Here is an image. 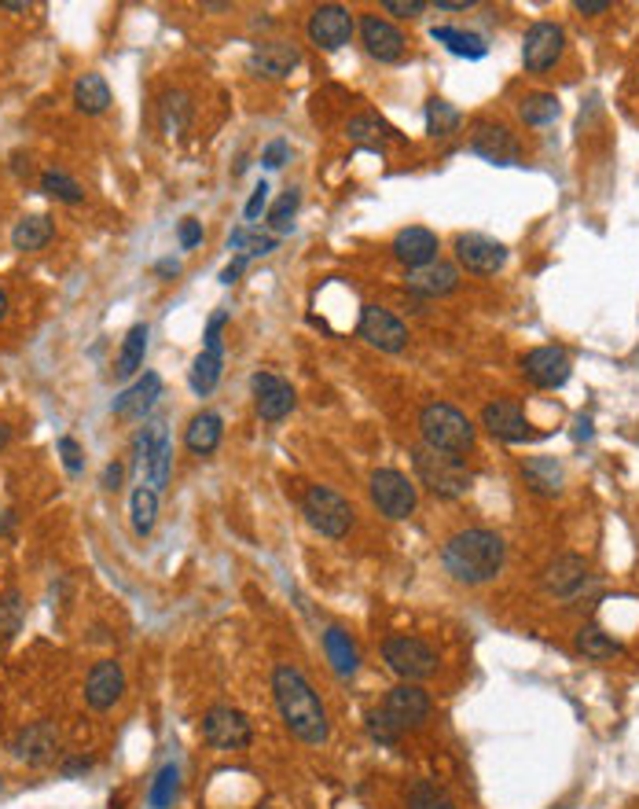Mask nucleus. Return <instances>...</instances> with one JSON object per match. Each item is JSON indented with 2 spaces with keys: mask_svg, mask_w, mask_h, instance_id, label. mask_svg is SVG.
<instances>
[{
  "mask_svg": "<svg viewBox=\"0 0 639 809\" xmlns=\"http://www.w3.org/2000/svg\"><path fill=\"white\" fill-rule=\"evenodd\" d=\"M272 695H276L283 725L291 728V736H298L301 743L320 747L328 740V711H323L317 688L306 681V673L298 666H276L272 673Z\"/></svg>",
  "mask_w": 639,
  "mask_h": 809,
  "instance_id": "nucleus-1",
  "label": "nucleus"
},
{
  "mask_svg": "<svg viewBox=\"0 0 639 809\" xmlns=\"http://www.w3.org/2000/svg\"><path fill=\"white\" fill-rule=\"evenodd\" d=\"M504 555H507L504 538L496 530H485V526L460 530V534H452V538L441 544L445 571H449L460 585L493 582L496 574L504 571Z\"/></svg>",
  "mask_w": 639,
  "mask_h": 809,
  "instance_id": "nucleus-2",
  "label": "nucleus"
},
{
  "mask_svg": "<svg viewBox=\"0 0 639 809\" xmlns=\"http://www.w3.org/2000/svg\"><path fill=\"white\" fill-rule=\"evenodd\" d=\"M426 717H430V695L423 692L415 681H404V684H393L387 692V700L375 711L368 722H371V736L379 743H393L401 732H409V728H419Z\"/></svg>",
  "mask_w": 639,
  "mask_h": 809,
  "instance_id": "nucleus-3",
  "label": "nucleus"
},
{
  "mask_svg": "<svg viewBox=\"0 0 639 809\" xmlns=\"http://www.w3.org/2000/svg\"><path fill=\"white\" fill-rule=\"evenodd\" d=\"M419 434L426 449L449 453V457H463L474 449V423L463 417L449 401H430L419 412Z\"/></svg>",
  "mask_w": 639,
  "mask_h": 809,
  "instance_id": "nucleus-4",
  "label": "nucleus"
},
{
  "mask_svg": "<svg viewBox=\"0 0 639 809\" xmlns=\"http://www.w3.org/2000/svg\"><path fill=\"white\" fill-rule=\"evenodd\" d=\"M412 464H415L419 482L434 493V497L460 501L471 493V485H474V474L466 471L455 457H449V453H434V449H426V445H419V449L412 453Z\"/></svg>",
  "mask_w": 639,
  "mask_h": 809,
  "instance_id": "nucleus-5",
  "label": "nucleus"
},
{
  "mask_svg": "<svg viewBox=\"0 0 639 809\" xmlns=\"http://www.w3.org/2000/svg\"><path fill=\"white\" fill-rule=\"evenodd\" d=\"M301 515L323 538H346L353 530V508L342 493H334L331 485H309L306 497H301Z\"/></svg>",
  "mask_w": 639,
  "mask_h": 809,
  "instance_id": "nucleus-6",
  "label": "nucleus"
},
{
  "mask_svg": "<svg viewBox=\"0 0 639 809\" xmlns=\"http://www.w3.org/2000/svg\"><path fill=\"white\" fill-rule=\"evenodd\" d=\"M382 659L398 677L404 681H426L434 670H438V652H434L430 644L419 641V636H390L387 644H382Z\"/></svg>",
  "mask_w": 639,
  "mask_h": 809,
  "instance_id": "nucleus-7",
  "label": "nucleus"
},
{
  "mask_svg": "<svg viewBox=\"0 0 639 809\" xmlns=\"http://www.w3.org/2000/svg\"><path fill=\"white\" fill-rule=\"evenodd\" d=\"M202 740L217 751H242L253 740V725L239 706H210L202 717Z\"/></svg>",
  "mask_w": 639,
  "mask_h": 809,
  "instance_id": "nucleus-8",
  "label": "nucleus"
},
{
  "mask_svg": "<svg viewBox=\"0 0 639 809\" xmlns=\"http://www.w3.org/2000/svg\"><path fill=\"white\" fill-rule=\"evenodd\" d=\"M371 501L387 519H409L415 512L419 493H415V485L409 482V474H401L393 468H379L371 474Z\"/></svg>",
  "mask_w": 639,
  "mask_h": 809,
  "instance_id": "nucleus-9",
  "label": "nucleus"
},
{
  "mask_svg": "<svg viewBox=\"0 0 639 809\" xmlns=\"http://www.w3.org/2000/svg\"><path fill=\"white\" fill-rule=\"evenodd\" d=\"M452 250H455V261H460L466 272H474V277H493V272H500L507 266V247L500 239L482 236V232H460Z\"/></svg>",
  "mask_w": 639,
  "mask_h": 809,
  "instance_id": "nucleus-10",
  "label": "nucleus"
},
{
  "mask_svg": "<svg viewBox=\"0 0 639 809\" xmlns=\"http://www.w3.org/2000/svg\"><path fill=\"white\" fill-rule=\"evenodd\" d=\"M306 30H309V40L317 48H323V52H339V48L350 45V37H353V30H357V23H353L350 8H342V4H320V8H312Z\"/></svg>",
  "mask_w": 639,
  "mask_h": 809,
  "instance_id": "nucleus-11",
  "label": "nucleus"
},
{
  "mask_svg": "<svg viewBox=\"0 0 639 809\" xmlns=\"http://www.w3.org/2000/svg\"><path fill=\"white\" fill-rule=\"evenodd\" d=\"M357 336L368 342V347L382 350V353H401L404 347H409V328H404V324L382 306H364L360 309Z\"/></svg>",
  "mask_w": 639,
  "mask_h": 809,
  "instance_id": "nucleus-12",
  "label": "nucleus"
},
{
  "mask_svg": "<svg viewBox=\"0 0 639 809\" xmlns=\"http://www.w3.org/2000/svg\"><path fill=\"white\" fill-rule=\"evenodd\" d=\"M471 151L482 155L485 162H493V166H511L519 159V140H514V133L504 121L478 118L471 126Z\"/></svg>",
  "mask_w": 639,
  "mask_h": 809,
  "instance_id": "nucleus-13",
  "label": "nucleus"
},
{
  "mask_svg": "<svg viewBox=\"0 0 639 809\" xmlns=\"http://www.w3.org/2000/svg\"><path fill=\"white\" fill-rule=\"evenodd\" d=\"M563 45H566L563 26L533 23L530 30H525V37H522V63H525V70L541 74V70L555 67V63H559V56H563Z\"/></svg>",
  "mask_w": 639,
  "mask_h": 809,
  "instance_id": "nucleus-14",
  "label": "nucleus"
},
{
  "mask_svg": "<svg viewBox=\"0 0 639 809\" xmlns=\"http://www.w3.org/2000/svg\"><path fill=\"white\" fill-rule=\"evenodd\" d=\"M522 372L533 387L559 390L563 383L570 379L573 364H570V357H566V350H559V347H536L522 357Z\"/></svg>",
  "mask_w": 639,
  "mask_h": 809,
  "instance_id": "nucleus-15",
  "label": "nucleus"
},
{
  "mask_svg": "<svg viewBox=\"0 0 639 809\" xmlns=\"http://www.w3.org/2000/svg\"><path fill=\"white\" fill-rule=\"evenodd\" d=\"M253 404H258V417L269 423H280L283 417H291L294 409V387L287 379L272 376V372H258L253 376Z\"/></svg>",
  "mask_w": 639,
  "mask_h": 809,
  "instance_id": "nucleus-16",
  "label": "nucleus"
},
{
  "mask_svg": "<svg viewBox=\"0 0 639 809\" xmlns=\"http://www.w3.org/2000/svg\"><path fill=\"white\" fill-rule=\"evenodd\" d=\"M482 427L489 431L493 438H504V442H525V438H533L530 420H525L522 404L519 401H507V398L485 404V409H482Z\"/></svg>",
  "mask_w": 639,
  "mask_h": 809,
  "instance_id": "nucleus-17",
  "label": "nucleus"
},
{
  "mask_svg": "<svg viewBox=\"0 0 639 809\" xmlns=\"http://www.w3.org/2000/svg\"><path fill=\"white\" fill-rule=\"evenodd\" d=\"M438 250H441L438 236L423 225L401 228L398 236H393V258H398L401 266H409V272L434 266V261H438Z\"/></svg>",
  "mask_w": 639,
  "mask_h": 809,
  "instance_id": "nucleus-18",
  "label": "nucleus"
},
{
  "mask_svg": "<svg viewBox=\"0 0 639 809\" xmlns=\"http://www.w3.org/2000/svg\"><path fill=\"white\" fill-rule=\"evenodd\" d=\"M360 40H364V48H368V56L379 59V63H398L404 56V45H409L401 30L379 15L360 19Z\"/></svg>",
  "mask_w": 639,
  "mask_h": 809,
  "instance_id": "nucleus-19",
  "label": "nucleus"
},
{
  "mask_svg": "<svg viewBox=\"0 0 639 809\" xmlns=\"http://www.w3.org/2000/svg\"><path fill=\"white\" fill-rule=\"evenodd\" d=\"M121 692H126V673H121V666L115 659H104L88 670L85 703L93 706V711H110V706L121 700Z\"/></svg>",
  "mask_w": 639,
  "mask_h": 809,
  "instance_id": "nucleus-20",
  "label": "nucleus"
},
{
  "mask_svg": "<svg viewBox=\"0 0 639 809\" xmlns=\"http://www.w3.org/2000/svg\"><path fill=\"white\" fill-rule=\"evenodd\" d=\"M298 63H301V48L291 45V40H261L247 59V67L261 78H287Z\"/></svg>",
  "mask_w": 639,
  "mask_h": 809,
  "instance_id": "nucleus-21",
  "label": "nucleus"
},
{
  "mask_svg": "<svg viewBox=\"0 0 639 809\" xmlns=\"http://www.w3.org/2000/svg\"><path fill=\"white\" fill-rule=\"evenodd\" d=\"M584 582H588V560L584 555H573V552L559 555V560L547 563V571H544V589L552 596H559V600L577 596L584 589Z\"/></svg>",
  "mask_w": 639,
  "mask_h": 809,
  "instance_id": "nucleus-22",
  "label": "nucleus"
},
{
  "mask_svg": "<svg viewBox=\"0 0 639 809\" xmlns=\"http://www.w3.org/2000/svg\"><path fill=\"white\" fill-rule=\"evenodd\" d=\"M158 398H162V376L158 372H144V379H137L126 394H118L115 398V417L140 420L144 412L155 409Z\"/></svg>",
  "mask_w": 639,
  "mask_h": 809,
  "instance_id": "nucleus-23",
  "label": "nucleus"
},
{
  "mask_svg": "<svg viewBox=\"0 0 639 809\" xmlns=\"http://www.w3.org/2000/svg\"><path fill=\"white\" fill-rule=\"evenodd\" d=\"M455 288H460V269L449 266V261H434V266L409 272V291H415V295H423V298L452 295Z\"/></svg>",
  "mask_w": 639,
  "mask_h": 809,
  "instance_id": "nucleus-24",
  "label": "nucleus"
},
{
  "mask_svg": "<svg viewBox=\"0 0 639 809\" xmlns=\"http://www.w3.org/2000/svg\"><path fill=\"white\" fill-rule=\"evenodd\" d=\"M221 434H225V423H221L217 412H196L185 431V445L196 457H210L221 445Z\"/></svg>",
  "mask_w": 639,
  "mask_h": 809,
  "instance_id": "nucleus-25",
  "label": "nucleus"
},
{
  "mask_svg": "<svg viewBox=\"0 0 639 809\" xmlns=\"http://www.w3.org/2000/svg\"><path fill=\"white\" fill-rule=\"evenodd\" d=\"M522 479L541 497H555L563 490V464L555 457H530L522 464Z\"/></svg>",
  "mask_w": 639,
  "mask_h": 809,
  "instance_id": "nucleus-26",
  "label": "nucleus"
},
{
  "mask_svg": "<svg viewBox=\"0 0 639 809\" xmlns=\"http://www.w3.org/2000/svg\"><path fill=\"white\" fill-rule=\"evenodd\" d=\"M323 652H328V663L334 666V673H339V677H353V673H357L360 652H357V644L350 641L346 630L331 625V630L323 633Z\"/></svg>",
  "mask_w": 639,
  "mask_h": 809,
  "instance_id": "nucleus-27",
  "label": "nucleus"
},
{
  "mask_svg": "<svg viewBox=\"0 0 639 809\" xmlns=\"http://www.w3.org/2000/svg\"><path fill=\"white\" fill-rule=\"evenodd\" d=\"M346 133H350L353 144L371 148V151H382V148H387V140H398V129H393L390 121L375 118V115H357V118H350Z\"/></svg>",
  "mask_w": 639,
  "mask_h": 809,
  "instance_id": "nucleus-28",
  "label": "nucleus"
},
{
  "mask_svg": "<svg viewBox=\"0 0 639 809\" xmlns=\"http://www.w3.org/2000/svg\"><path fill=\"white\" fill-rule=\"evenodd\" d=\"M430 37L438 40V45L449 48L452 56H460V59H482L485 52H489L485 37L471 34V30H460V26H434Z\"/></svg>",
  "mask_w": 639,
  "mask_h": 809,
  "instance_id": "nucleus-29",
  "label": "nucleus"
},
{
  "mask_svg": "<svg viewBox=\"0 0 639 809\" xmlns=\"http://www.w3.org/2000/svg\"><path fill=\"white\" fill-rule=\"evenodd\" d=\"M52 751H56V728L45 725V722L29 725L26 732L15 740V754L26 758V762H34V765L48 762V758H52Z\"/></svg>",
  "mask_w": 639,
  "mask_h": 809,
  "instance_id": "nucleus-30",
  "label": "nucleus"
},
{
  "mask_svg": "<svg viewBox=\"0 0 639 809\" xmlns=\"http://www.w3.org/2000/svg\"><path fill=\"white\" fill-rule=\"evenodd\" d=\"M577 652L592 663H606V659H614V655H622L625 647L622 641H614L603 625H581V630H577Z\"/></svg>",
  "mask_w": 639,
  "mask_h": 809,
  "instance_id": "nucleus-31",
  "label": "nucleus"
},
{
  "mask_svg": "<svg viewBox=\"0 0 639 809\" xmlns=\"http://www.w3.org/2000/svg\"><path fill=\"white\" fill-rule=\"evenodd\" d=\"M74 104L81 115H104L110 107V85L104 74H81L74 85Z\"/></svg>",
  "mask_w": 639,
  "mask_h": 809,
  "instance_id": "nucleus-32",
  "label": "nucleus"
},
{
  "mask_svg": "<svg viewBox=\"0 0 639 809\" xmlns=\"http://www.w3.org/2000/svg\"><path fill=\"white\" fill-rule=\"evenodd\" d=\"M144 353H147V324H137V328H129L126 342H121V353H118V364H115V379L137 376V372L144 368Z\"/></svg>",
  "mask_w": 639,
  "mask_h": 809,
  "instance_id": "nucleus-33",
  "label": "nucleus"
},
{
  "mask_svg": "<svg viewBox=\"0 0 639 809\" xmlns=\"http://www.w3.org/2000/svg\"><path fill=\"white\" fill-rule=\"evenodd\" d=\"M52 221H48L45 214H29V218H23L15 225V232H12V247L15 250H23V255H29V250H40L45 247L48 239H52Z\"/></svg>",
  "mask_w": 639,
  "mask_h": 809,
  "instance_id": "nucleus-34",
  "label": "nucleus"
},
{
  "mask_svg": "<svg viewBox=\"0 0 639 809\" xmlns=\"http://www.w3.org/2000/svg\"><path fill=\"white\" fill-rule=\"evenodd\" d=\"M129 515H133L137 538H147V534L155 530V519H158V493L140 482L133 490V501H129Z\"/></svg>",
  "mask_w": 639,
  "mask_h": 809,
  "instance_id": "nucleus-35",
  "label": "nucleus"
},
{
  "mask_svg": "<svg viewBox=\"0 0 639 809\" xmlns=\"http://www.w3.org/2000/svg\"><path fill=\"white\" fill-rule=\"evenodd\" d=\"M221 372H225V357H221V353L202 350L196 364H191V376H188L191 390H196L199 398H206V394H213V387L221 383Z\"/></svg>",
  "mask_w": 639,
  "mask_h": 809,
  "instance_id": "nucleus-36",
  "label": "nucleus"
},
{
  "mask_svg": "<svg viewBox=\"0 0 639 809\" xmlns=\"http://www.w3.org/2000/svg\"><path fill=\"white\" fill-rule=\"evenodd\" d=\"M228 247L239 250V258L247 261V258H265V255H272V250L280 247V239L276 236H265V232H253L250 225H242V228H236L228 236Z\"/></svg>",
  "mask_w": 639,
  "mask_h": 809,
  "instance_id": "nucleus-37",
  "label": "nucleus"
},
{
  "mask_svg": "<svg viewBox=\"0 0 639 809\" xmlns=\"http://www.w3.org/2000/svg\"><path fill=\"white\" fill-rule=\"evenodd\" d=\"M519 115H522L525 126H552V121L559 118V96H555V93H530V96H522Z\"/></svg>",
  "mask_w": 639,
  "mask_h": 809,
  "instance_id": "nucleus-38",
  "label": "nucleus"
},
{
  "mask_svg": "<svg viewBox=\"0 0 639 809\" xmlns=\"http://www.w3.org/2000/svg\"><path fill=\"white\" fill-rule=\"evenodd\" d=\"M460 121L463 115L449 104V99L434 96L430 104H426V133L430 137H452L455 129H460Z\"/></svg>",
  "mask_w": 639,
  "mask_h": 809,
  "instance_id": "nucleus-39",
  "label": "nucleus"
},
{
  "mask_svg": "<svg viewBox=\"0 0 639 809\" xmlns=\"http://www.w3.org/2000/svg\"><path fill=\"white\" fill-rule=\"evenodd\" d=\"M169 464H174V449H169V438H162L155 449H151V457L140 464V474H144V485L151 490H162V485L169 482Z\"/></svg>",
  "mask_w": 639,
  "mask_h": 809,
  "instance_id": "nucleus-40",
  "label": "nucleus"
},
{
  "mask_svg": "<svg viewBox=\"0 0 639 809\" xmlns=\"http://www.w3.org/2000/svg\"><path fill=\"white\" fill-rule=\"evenodd\" d=\"M404 802L409 809H455V802L441 787H434L430 781H415L409 792H404Z\"/></svg>",
  "mask_w": 639,
  "mask_h": 809,
  "instance_id": "nucleus-41",
  "label": "nucleus"
},
{
  "mask_svg": "<svg viewBox=\"0 0 639 809\" xmlns=\"http://www.w3.org/2000/svg\"><path fill=\"white\" fill-rule=\"evenodd\" d=\"M40 191H45L48 199H59V202H81V185L74 177H67L63 169H48L45 177H40Z\"/></svg>",
  "mask_w": 639,
  "mask_h": 809,
  "instance_id": "nucleus-42",
  "label": "nucleus"
},
{
  "mask_svg": "<svg viewBox=\"0 0 639 809\" xmlns=\"http://www.w3.org/2000/svg\"><path fill=\"white\" fill-rule=\"evenodd\" d=\"M177 781H180L177 765H162V769H158V776H155V784H151L147 802L155 806V809L174 806V798H177Z\"/></svg>",
  "mask_w": 639,
  "mask_h": 809,
  "instance_id": "nucleus-43",
  "label": "nucleus"
},
{
  "mask_svg": "<svg viewBox=\"0 0 639 809\" xmlns=\"http://www.w3.org/2000/svg\"><path fill=\"white\" fill-rule=\"evenodd\" d=\"M298 202H301V191H298V188H287V191H283L276 207L269 210V225L276 228V232H291L294 214H298Z\"/></svg>",
  "mask_w": 639,
  "mask_h": 809,
  "instance_id": "nucleus-44",
  "label": "nucleus"
},
{
  "mask_svg": "<svg viewBox=\"0 0 639 809\" xmlns=\"http://www.w3.org/2000/svg\"><path fill=\"white\" fill-rule=\"evenodd\" d=\"M19 622H23V596L12 589L0 596V636L19 633Z\"/></svg>",
  "mask_w": 639,
  "mask_h": 809,
  "instance_id": "nucleus-45",
  "label": "nucleus"
},
{
  "mask_svg": "<svg viewBox=\"0 0 639 809\" xmlns=\"http://www.w3.org/2000/svg\"><path fill=\"white\" fill-rule=\"evenodd\" d=\"M225 324H228V313L225 309H217L210 317V324H206V353H221V331H225Z\"/></svg>",
  "mask_w": 639,
  "mask_h": 809,
  "instance_id": "nucleus-46",
  "label": "nucleus"
},
{
  "mask_svg": "<svg viewBox=\"0 0 639 809\" xmlns=\"http://www.w3.org/2000/svg\"><path fill=\"white\" fill-rule=\"evenodd\" d=\"M382 12L401 15V19H415V15L426 12V4L423 0H382Z\"/></svg>",
  "mask_w": 639,
  "mask_h": 809,
  "instance_id": "nucleus-47",
  "label": "nucleus"
},
{
  "mask_svg": "<svg viewBox=\"0 0 639 809\" xmlns=\"http://www.w3.org/2000/svg\"><path fill=\"white\" fill-rule=\"evenodd\" d=\"M177 239H180V247H185V250L199 247V243H202V221L185 218V221L177 225Z\"/></svg>",
  "mask_w": 639,
  "mask_h": 809,
  "instance_id": "nucleus-48",
  "label": "nucleus"
},
{
  "mask_svg": "<svg viewBox=\"0 0 639 809\" xmlns=\"http://www.w3.org/2000/svg\"><path fill=\"white\" fill-rule=\"evenodd\" d=\"M265 207H269V185H265V180H261V185L250 191L247 210H242V214H247V221H258L261 214H265Z\"/></svg>",
  "mask_w": 639,
  "mask_h": 809,
  "instance_id": "nucleus-49",
  "label": "nucleus"
},
{
  "mask_svg": "<svg viewBox=\"0 0 639 809\" xmlns=\"http://www.w3.org/2000/svg\"><path fill=\"white\" fill-rule=\"evenodd\" d=\"M287 159H291V144H287V140H272V144L261 151V162H265L269 169H280Z\"/></svg>",
  "mask_w": 639,
  "mask_h": 809,
  "instance_id": "nucleus-50",
  "label": "nucleus"
},
{
  "mask_svg": "<svg viewBox=\"0 0 639 809\" xmlns=\"http://www.w3.org/2000/svg\"><path fill=\"white\" fill-rule=\"evenodd\" d=\"M59 457H63V468L70 474L81 471V445L74 438H59Z\"/></svg>",
  "mask_w": 639,
  "mask_h": 809,
  "instance_id": "nucleus-51",
  "label": "nucleus"
},
{
  "mask_svg": "<svg viewBox=\"0 0 639 809\" xmlns=\"http://www.w3.org/2000/svg\"><path fill=\"white\" fill-rule=\"evenodd\" d=\"M573 8L581 15H603V12H611V4H606V0H577Z\"/></svg>",
  "mask_w": 639,
  "mask_h": 809,
  "instance_id": "nucleus-52",
  "label": "nucleus"
},
{
  "mask_svg": "<svg viewBox=\"0 0 639 809\" xmlns=\"http://www.w3.org/2000/svg\"><path fill=\"white\" fill-rule=\"evenodd\" d=\"M99 482H104V490H118V485H121V464H107L104 479H99Z\"/></svg>",
  "mask_w": 639,
  "mask_h": 809,
  "instance_id": "nucleus-53",
  "label": "nucleus"
},
{
  "mask_svg": "<svg viewBox=\"0 0 639 809\" xmlns=\"http://www.w3.org/2000/svg\"><path fill=\"white\" fill-rule=\"evenodd\" d=\"M155 272H158V277H177V272H180V261H174V258H162L158 266H155Z\"/></svg>",
  "mask_w": 639,
  "mask_h": 809,
  "instance_id": "nucleus-54",
  "label": "nucleus"
},
{
  "mask_svg": "<svg viewBox=\"0 0 639 809\" xmlns=\"http://www.w3.org/2000/svg\"><path fill=\"white\" fill-rule=\"evenodd\" d=\"M239 272H242V258H236V261H232V266L221 269V283H236Z\"/></svg>",
  "mask_w": 639,
  "mask_h": 809,
  "instance_id": "nucleus-55",
  "label": "nucleus"
},
{
  "mask_svg": "<svg viewBox=\"0 0 639 809\" xmlns=\"http://www.w3.org/2000/svg\"><path fill=\"white\" fill-rule=\"evenodd\" d=\"M441 12H466L471 8V0H438Z\"/></svg>",
  "mask_w": 639,
  "mask_h": 809,
  "instance_id": "nucleus-56",
  "label": "nucleus"
},
{
  "mask_svg": "<svg viewBox=\"0 0 639 809\" xmlns=\"http://www.w3.org/2000/svg\"><path fill=\"white\" fill-rule=\"evenodd\" d=\"M0 8H4V12H29V4H19V0H4Z\"/></svg>",
  "mask_w": 639,
  "mask_h": 809,
  "instance_id": "nucleus-57",
  "label": "nucleus"
},
{
  "mask_svg": "<svg viewBox=\"0 0 639 809\" xmlns=\"http://www.w3.org/2000/svg\"><path fill=\"white\" fill-rule=\"evenodd\" d=\"M8 442H12V427H8V423L0 420V449H4Z\"/></svg>",
  "mask_w": 639,
  "mask_h": 809,
  "instance_id": "nucleus-58",
  "label": "nucleus"
},
{
  "mask_svg": "<svg viewBox=\"0 0 639 809\" xmlns=\"http://www.w3.org/2000/svg\"><path fill=\"white\" fill-rule=\"evenodd\" d=\"M4 317H8V291L0 288V320H4Z\"/></svg>",
  "mask_w": 639,
  "mask_h": 809,
  "instance_id": "nucleus-59",
  "label": "nucleus"
}]
</instances>
